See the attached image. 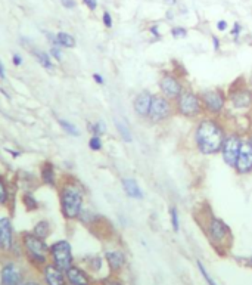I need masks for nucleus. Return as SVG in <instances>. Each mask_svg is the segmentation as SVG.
<instances>
[{
    "label": "nucleus",
    "instance_id": "f257e3e1",
    "mask_svg": "<svg viewBox=\"0 0 252 285\" xmlns=\"http://www.w3.org/2000/svg\"><path fill=\"white\" fill-rule=\"evenodd\" d=\"M196 142L203 154H215L221 149L224 142V133L221 127L212 120L201 121L196 130Z\"/></svg>",
    "mask_w": 252,
    "mask_h": 285
},
{
    "label": "nucleus",
    "instance_id": "f03ea898",
    "mask_svg": "<svg viewBox=\"0 0 252 285\" xmlns=\"http://www.w3.org/2000/svg\"><path fill=\"white\" fill-rule=\"evenodd\" d=\"M61 211L65 219H77L83 208V192L75 184H66L61 188Z\"/></svg>",
    "mask_w": 252,
    "mask_h": 285
},
{
    "label": "nucleus",
    "instance_id": "7ed1b4c3",
    "mask_svg": "<svg viewBox=\"0 0 252 285\" xmlns=\"http://www.w3.org/2000/svg\"><path fill=\"white\" fill-rule=\"evenodd\" d=\"M51 256L53 259V265L62 271H66L72 266V248L71 244L65 239L55 242L51 247Z\"/></svg>",
    "mask_w": 252,
    "mask_h": 285
},
{
    "label": "nucleus",
    "instance_id": "20e7f679",
    "mask_svg": "<svg viewBox=\"0 0 252 285\" xmlns=\"http://www.w3.org/2000/svg\"><path fill=\"white\" fill-rule=\"evenodd\" d=\"M24 245H25V250H27L28 256L31 257L33 262H36V263H45L46 262L49 247L42 238L36 237L34 234H25L24 235Z\"/></svg>",
    "mask_w": 252,
    "mask_h": 285
},
{
    "label": "nucleus",
    "instance_id": "39448f33",
    "mask_svg": "<svg viewBox=\"0 0 252 285\" xmlns=\"http://www.w3.org/2000/svg\"><path fill=\"white\" fill-rule=\"evenodd\" d=\"M241 146H242V141L236 135H230L229 138L224 139L221 151H223V158L229 166H232V167L236 166V160H238Z\"/></svg>",
    "mask_w": 252,
    "mask_h": 285
},
{
    "label": "nucleus",
    "instance_id": "423d86ee",
    "mask_svg": "<svg viewBox=\"0 0 252 285\" xmlns=\"http://www.w3.org/2000/svg\"><path fill=\"white\" fill-rule=\"evenodd\" d=\"M179 111L186 117H195L196 114H199L201 103H199L198 96L190 94V92L180 94V96H179Z\"/></svg>",
    "mask_w": 252,
    "mask_h": 285
},
{
    "label": "nucleus",
    "instance_id": "0eeeda50",
    "mask_svg": "<svg viewBox=\"0 0 252 285\" xmlns=\"http://www.w3.org/2000/svg\"><path fill=\"white\" fill-rule=\"evenodd\" d=\"M171 112L170 103L164 96H152L151 109H149V117L152 121L158 123L164 118H167Z\"/></svg>",
    "mask_w": 252,
    "mask_h": 285
},
{
    "label": "nucleus",
    "instance_id": "6e6552de",
    "mask_svg": "<svg viewBox=\"0 0 252 285\" xmlns=\"http://www.w3.org/2000/svg\"><path fill=\"white\" fill-rule=\"evenodd\" d=\"M0 280H1V285H19L22 280V272L15 263L9 262L1 268Z\"/></svg>",
    "mask_w": 252,
    "mask_h": 285
},
{
    "label": "nucleus",
    "instance_id": "1a4fd4ad",
    "mask_svg": "<svg viewBox=\"0 0 252 285\" xmlns=\"http://www.w3.org/2000/svg\"><path fill=\"white\" fill-rule=\"evenodd\" d=\"M239 173H250L252 170V145L248 142H242L236 166Z\"/></svg>",
    "mask_w": 252,
    "mask_h": 285
},
{
    "label": "nucleus",
    "instance_id": "9d476101",
    "mask_svg": "<svg viewBox=\"0 0 252 285\" xmlns=\"http://www.w3.org/2000/svg\"><path fill=\"white\" fill-rule=\"evenodd\" d=\"M13 244V228L9 217H0V248L9 251Z\"/></svg>",
    "mask_w": 252,
    "mask_h": 285
},
{
    "label": "nucleus",
    "instance_id": "9b49d317",
    "mask_svg": "<svg viewBox=\"0 0 252 285\" xmlns=\"http://www.w3.org/2000/svg\"><path fill=\"white\" fill-rule=\"evenodd\" d=\"M159 85H161V91H162L164 96L168 99H176L182 94V85L173 76H164L161 79Z\"/></svg>",
    "mask_w": 252,
    "mask_h": 285
},
{
    "label": "nucleus",
    "instance_id": "f8f14e48",
    "mask_svg": "<svg viewBox=\"0 0 252 285\" xmlns=\"http://www.w3.org/2000/svg\"><path fill=\"white\" fill-rule=\"evenodd\" d=\"M202 100L209 112H220L224 106V96L218 91H208L202 95Z\"/></svg>",
    "mask_w": 252,
    "mask_h": 285
},
{
    "label": "nucleus",
    "instance_id": "ddd939ff",
    "mask_svg": "<svg viewBox=\"0 0 252 285\" xmlns=\"http://www.w3.org/2000/svg\"><path fill=\"white\" fill-rule=\"evenodd\" d=\"M45 281L48 285H63L65 284L63 271L55 265H48L45 268Z\"/></svg>",
    "mask_w": 252,
    "mask_h": 285
},
{
    "label": "nucleus",
    "instance_id": "4468645a",
    "mask_svg": "<svg viewBox=\"0 0 252 285\" xmlns=\"http://www.w3.org/2000/svg\"><path fill=\"white\" fill-rule=\"evenodd\" d=\"M152 95L149 92H142L140 95L136 96L134 99V109L139 115L145 117L149 115V109H151Z\"/></svg>",
    "mask_w": 252,
    "mask_h": 285
},
{
    "label": "nucleus",
    "instance_id": "2eb2a0df",
    "mask_svg": "<svg viewBox=\"0 0 252 285\" xmlns=\"http://www.w3.org/2000/svg\"><path fill=\"white\" fill-rule=\"evenodd\" d=\"M66 278L72 285H89V278L87 275L77 266H71L69 269L65 271Z\"/></svg>",
    "mask_w": 252,
    "mask_h": 285
},
{
    "label": "nucleus",
    "instance_id": "dca6fc26",
    "mask_svg": "<svg viewBox=\"0 0 252 285\" xmlns=\"http://www.w3.org/2000/svg\"><path fill=\"white\" fill-rule=\"evenodd\" d=\"M209 234L214 241H223L229 234V228L218 219H212L209 225Z\"/></svg>",
    "mask_w": 252,
    "mask_h": 285
},
{
    "label": "nucleus",
    "instance_id": "f3484780",
    "mask_svg": "<svg viewBox=\"0 0 252 285\" xmlns=\"http://www.w3.org/2000/svg\"><path fill=\"white\" fill-rule=\"evenodd\" d=\"M232 102L238 108H245L252 103V94L248 91H238L236 94L232 95Z\"/></svg>",
    "mask_w": 252,
    "mask_h": 285
},
{
    "label": "nucleus",
    "instance_id": "a211bd4d",
    "mask_svg": "<svg viewBox=\"0 0 252 285\" xmlns=\"http://www.w3.org/2000/svg\"><path fill=\"white\" fill-rule=\"evenodd\" d=\"M123 187H124V190L128 196L131 198H137V199H142L143 198V192L139 188L137 182L134 179H124L123 181Z\"/></svg>",
    "mask_w": 252,
    "mask_h": 285
},
{
    "label": "nucleus",
    "instance_id": "6ab92c4d",
    "mask_svg": "<svg viewBox=\"0 0 252 285\" xmlns=\"http://www.w3.org/2000/svg\"><path fill=\"white\" fill-rule=\"evenodd\" d=\"M106 259H108L111 269H114V271H118L124 265V256L121 251H109V253H106Z\"/></svg>",
    "mask_w": 252,
    "mask_h": 285
},
{
    "label": "nucleus",
    "instance_id": "aec40b11",
    "mask_svg": "<svg viewBox=\"0 0 252 285\" xmlns=\"http://www.w3.org/2000/svg\"><path fill=\"white\" fill-rule=\"evenodd\" d=\"M55 45L61 46V48H74L75 46V39L71 34L61 31V33H58L55 36Z\"/></svg>",
    "mask_w": 252,
    "mask_h": 285
},
{
    "label": "nucleus",
    "instance_id": "412c9836",
    "mask_svg": "<svg viewBox=\"0 0 252 285\" xmlns=\"http://www.w3.org/2000/svg\"><path fill=\"white\" fill-rule=\"evenodd\" d=\"M42 179L45 184L51 185V187H55L56 185V179H55V169L52 166L51 163H45L42 166Z\"/></svg>",
    "mask_w": 252,
    "mask_h": 285
},
{
    "label": "nucleus",
    "instance_id": "4be33fe9",
    "mask_svg": "<svg viewBox=\"0 0 252 285\" xmlns=\"http://www.w3.org/2000/svg\"><path fill=\"white\" fill-rule=\"evenodd\" d=\"M33 55H36V58H37V61L40 62L42 67H45V68H48V70H52V68H53L51 56H49L46 52H43V50H40V49H34V50H33Z\"/></svg>",
    "mask_w": 252,
    "mask_h": 285
},
{
    "label": "nucleus",
    "instance_id": "5701e85b",
    "mask_svg": "<svg viewBox=\"0 0 252 285\" xmlns=\"http://www.w3.org/2000/svg\"><path fill=\"white\" fill-rule=\"evenodd\" d=\"M33 234H34L36 237L45 239V238L49 235V223H48L46 220H42V222L36 223V226H34V229H33Z\"/></svg>",
    "mask_w": 252,
    "mask_h": 285
},
{
    "label": "nucleus",
    "instance_id": "b1692460",
    "mask_svg": "<svg viewBox=\"0 0 252 285\" xmlns=\"http://www.w3.org/2000/svg\"><path fill=\"white\" fill-rule=\"evenodd\" d=\"M115 126H117V130L120 132V135H121V138L126 141V142H131V132H130V129L127 127V124L124 123V121H121V120H115Z\"/></svg>",
    "mask_w": 252,
    "mask_h": 285
},
{
    "label": "nucleus",
    "instance_id": "393cba45",
    "mask_svg": "<svg viewBox=\"0 0 252 285\" xmlns=\"http://www.w3.org/2000/svg\"><path fill=\"white\" fill-rule=\"evenodd\" d=\"M22 202H24V205H25L27 210H37V207H39L37 199H36L30 192H27V193L22 195Z\"/></svg>",
    "mask_w": 252,
    "mask_h": 285
},
{
    "label": "nucleus",
    "instance_id": "a878e982",
    "mask_svg": "<svg viewBox=\"0 0 252 285\" xmlns=\"http://www.w3.org/2000/svg\"><path fill=\"white\" fill-rule=\"evenodd\" d=\"M59 126H61L68 135L78 136V129H77L72 123H69V121H66V120H59Z\"/></svg>",
    "mask_w": 252,
    "mask_h": 285
},
{
    "label": "nucleus",
    "instance_id": "bb28decb",
    "mask_svg": "<svg viewBox=\"0 0 252 285\" xmlns=\"http://www.w3.org/2000/svg\"><path fill=\"white\" fill-rule=\"evenodd\" d=\"M9 199V193H7V188L6 184L3 181V178L0 176V205H4Z\"/></svg>",
    "mask_w": 252,
    "mask_h": 285
},
{
    "label": "nucleus",
    "instance_id": "cd10ccee",
    "mask_svg": "<svg viewBox=\"0 0 252 285\" xmlns=\"http://www.w3.org/2000/svg\"><path fill=\"white\" fill-rule=\"evenodd\" d=\"M90 129H92V132H93L95 136H101L102 133H105V130H106V127H105V124H103L102 121L95 123L93 126H90Z\"/></svg>",
    "mask_w": 252,
    "mask_h": 285
},
{
    "label": "nucleus",
    "instance_id": "c85d7f7f",
    "mask_svg": "<svg viewBox=\"0 0 252 285\" xmlns=\"http://www.w3.org/2000/svg\"><path fill=\"white\" fill-rule=\"evenodd\" d=\"M89 146H90V149H93V151H99L102 148L101 138H99V136H92L90 141H89Z\"/></svg>",
    "mask_w": 252,
    "mask_h": 285
},
{
    "label": "nucleus",
    "instance_id": "c756f323",
    "mask_svg": "<svg viewBox=\"0 0 252 285\" xmlns=\"http://www.w3.org/2000/svg\"><path fill=\"white\" fill-rule=\"evenodd\" d=\"M171 220H173V228L177 232L179 231V214L176 208H171Z\"/></svg>",
    "mask_w": 252,
    "mask_h": 285
},
{
    "label": "nucleus",
    "instance_id": "7c9ffc66",
    "mask_svg": "<svg viewBox=\"0 0 252 285\" xmlns=\"http://www.w3.org/2000/svg\"><path fill=\"white\" fill-rule=\"evenodd\" d=\"M198 266H199V271H201V272H202L203 278L206 280V283H208V284H209V285H217V284H215V283H214V281H212V280H211V277L208 275V272L205 271V268L202 266V263H198Z\"/></svg>",
    "mask_w": 252,
    "mask_h": 285
},
{
    "label": "nucleus",
    "instance_id": "2f4dec72",
    "mask_svg": "<svg viewBox=\"0 0 252 285\" xmlns=\"http://www.w3.org/2000/svg\"><path fill=\"white\" fill-rule=\"evenodd\" d=\"M51 55L55 58V59H58V61L62 59V52H61V49L58 48V46H52Z\"/></svg>",
    "mask_w": 252,
    "mask_h": 285
},
{
    "label": "nucleus",
    "instance_id": "473e14b6",
    "mask_svg": "<svg viewBox=\"0 0 252 285\" xmlns=\"http://www.w3.org/2000/svg\"><path fill=\"white\" fill-rule=\"evenodd\" d=\"M103 24H105V27H108V28L112 27V18H111V13H109V12H103Z\"/></svg>",
    "mask_w": 252,
    "mask_h": 285
},
{
    "label": "nucleus",
    "instance_id": "72a5a7b5",
    "mask_svg": "<svg viewBox=\"0 0 252 285\" xmlns=\"http://www.w3.org/2000/svg\"><path fill=\"white\" fill-rule=\"evenodd\" d=\"M173 36L174 37H185L186 36V30L180 28V27H176V28H173Z\"/></svg>",
    "mask_w": 252,
    "mask_h": 285
},
{
    "label": "nucleus",
    "instance_id": "f704fd0d",
    "mask_svg": "<svg viewBox=\"0 0 252 285\" xmlns=\"http://www.w3.org/2000/svg\"><path fill=\"white\" fill-rule=\"evenodd\" d=\"M83 3L90 9V10H95L98 7V0H83Z\"/></svg>",
    "mask_w": 252,
    "mask_h": 285
},
{
    "label": "nucleus",
    "instance_id": "c9c22d12",
    "mask_svg": "<svg viewBox=\"0 0 252 285\" xmlns=\"http://www.w3.org/2000/svg\"><path fill=\"white\" fill-rule=\"evenodd\" d=\"M61 3H62L63 7H66V9H74V7H75V0H61Z\"/></svg>",
    "mask_w": 252,
    "mask_h": 285
},
{
    "label": "nucleus",
    "instance_id": "e433bc0d",
    "mask_svg": "<svg viewBox=\"0 0 252 285\" xmlns=\"http://www.w3.org/2000/svg\"><path fill=\"white\" fill-rule=\"evenodd\" d=\"M12 61H13V65H16V67H19V65L22 64V58H21L18 53H15V55L12 56Z\"/></svg>",
    "mask_w": 252,
    "mask_h": 285
},
{
    "label": "nucleus",
    "instance_id": "4c0bfd02",
    "mask_svg": "<svg viewBox=\"0 0 252 285\" xmlns=\"http://www.w3.org/2000/svg\"><path fill=\"white\" fill-rule=\"evenodd\" d=\"M93 79H95V82H96V83H99V85L103 83V79L101 77V74H98V73H96V74H93Z\"/></svg>",
    "mask_w": 252,
    "mask_h": 285
},
{
    "label": "nucleus",
    "instance_id": "58836bf2",
    "mask_svg": "<svg viewBox=\"0 0 252 285\" xmlns=\"http://www.w3.org/2000/svg\"><path fill=\"white\" fill-rule=\"evenodd\" d=\"M226 27H227L226 21H220V22H218V30H220V31H224V30H226Z\"/></svg>",
    "mask_w": 252,
    "mask_h": 285
},
{
    "label": "nucleus",
    "instance_id": "ea45409f",
    "mask_svg": "<svg viewBox=\"0 0 252 285\" xmlns=\"http://www.w3.org/2000/svg\"><path fill=\"white\" fill-rule=\"evenodd\" d=\"M0 79L1 80H4V67H3V64L0 62Z\"/></svg>",
    "mask_w": 252,
    "mask_h": 285
},
{
    "label": "nucleus",
    "instance_id": "a19ab883",
    "mask_svg": "<svg viewBox=\"0 0 252 285\" xmlns=\"http://www.w3.org/2000/svg\"><path fill=\"white\" fill-rule=\"evenodd\" d=\"M239 31H241V28H239V24H235V30H233V34L236 36Z\"/></svg>",
    "mask_w": 252,
    "mask_h": 285
},
{
    "label": "nucleus",
    "instance_id": "79ce46f5",
    "mask_svg": "<svg viewBox=\"0 0 252 285\" xmlns=\"http://www.w3.org/2000/svg\"><path fill=\"white\" fill-rule=\"evenodd\" d=\"M212 40H214V48L218 49V46H220V45H218V39H215V37H214Z\"/></svg>",
    "mask_w": 252,
    "mask_h": 285
},
{
    "label": "nucleus",
    "instance_id": "37998d69",
    "mask_svg": "<svg viewBox=\"0 0 252 285\" xmlns=\"http://www.w3.org/2000/svg\"><path fill=\"white\" fill-rule=\"evenodd\" d=\"M22 285H40V284H39V283H25V284Z\"/></svg>",
    "mask_w": 252,
    "mask_h": 285
},
{
    "label": "nucleus",
    "instance_id": "c03bdc74",
    "mask_svg": "<svg viewBox=\"0 0 252 285\" xmlns=\"http://www.w3.org/2000/svg\"><path fill=\"white\" fill-rule=\"evenodd\" d=\"M106 285H121V284H120V283H114V281H112V283H106Z\"/></svg>",
    "mask_w": 252,
    "mask_h": 285
},
{
    "label": "nucleus",
    "instance_id": "a18cd8bd",
    "mask_svg": "<svg viewBox=\"0 0 252 285\" xmlns=\"http://www.w3.org/2000/svg\"><path fill=\"white\" fill-rule=\"evenodd\" d=\"M165 1H167V3H174L176 0H165Z\"/></svg>",
    "mask_w": 252,
    "mask_h": 285
},
{
    "label": "nucleus",
    "instance_id": "49530a36",
    "mask_svg": "<svg viewBox=\"0 0 252 285\" xmlns=\"http://www.w3.org/2000/svg\"><path fill=\"white\" fill-rule=\"evenodd\" d=\"M251 145H252V141H251Z\"/></svg>",
    "mask_w": 252,
    "mask_h": 285
},
{
    "label": "nucleus",
    "instance_id": "de8ad7c7",
    "mask_svg": "<svg viewBox=\"0 0 252 285\" xmlns=\"http://www.w3.org/2000/svg\"><path fill=\"white\" fill-rule=\"evenodd\" d=\"M63 285H65V284H63Z\"/></svg>",
    "mask_w": 252,
    "mask_h": 285
}]
</instances>
